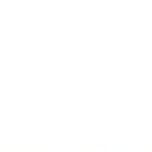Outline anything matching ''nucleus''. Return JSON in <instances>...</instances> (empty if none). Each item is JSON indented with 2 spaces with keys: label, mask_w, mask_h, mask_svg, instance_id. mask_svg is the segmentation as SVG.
<instances>
[]
</instances>
